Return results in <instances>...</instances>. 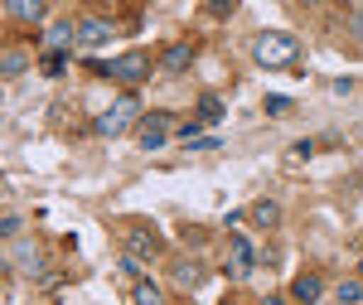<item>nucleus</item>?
I'll use <instances>...</instances> for the list:
<instances>
[{
    "instance_id": "obj_1",
    "label": "nucleus",
    "mask_w": 363,
    "mask_h": 305,
    "mask_svg": "<svg viewBox=\"0 0 363 305\" xmlns=\"http://www.w3.org/2000/svg\"><path fill=\"white\" fill-rule=\"evenodd\" d=\"M252 58L262 68H291V63H301V39L286 34V29H267V34L252 39Z\"/></svg>"
},
{
    "instance_id": "obj_2",
    "label": "nucleus",
    "mask_w": 363,
    "mask_h": 305,
    "mask_svg": "<svg viewBox=\"0 0 363 305\" xmlns=\"http://www.w3.org/2000/svg\"><path fill=\"white\" fill-rule=\"evenodd\" d=\"M136 116H140V102L126 92L121 102H112V107L97 116V131H102V136H126V131L136 126Z\"/></svg>"
},
{
    "instance_id": "obj_3",
    "label": "nucleus",
    "mask_w": 363,
    "mask_h": 305,
    "mask_svg": "<svg viewBox=\"0 0 363 305\" xmlns=\"http://www.w3.org/2000/svg\"><path fill=\"white\" fill-rule=\"evenodd\" d=\"M97 73H107V78H116V83H140V78L150 73V58L140 54V49H131V54L112 58L107 68H97Z\"/></svg>"
},
{
    "instance_id": "obj_4",
    "label": "nucleus",
    "mask_w": 363,
    "mask_h": 305,
    "mask_svg": "<svg viewBox=\"0 0 363 305\" xmlns=\"http://www.w3.org/2000/svg\"><path fill=\"white\" fill-rule=\"evenodd\" d=\"M169 131H174V121H169V111H150V116H140V126H136V136L145 150H160L169 140Z\"/></svg>"
},
{
    "instance_id": "obj_5",
    "label": "nucleus",
    "mask_w": 363,
    "mask_h": 305,
    "mask_svg": "<svg viewBox=\"0 0 363 305\" xmlns=\"http://www.w3.org/2000/svg\"><path fill=\"white\" fill-rule=\"evenodd\" d=\"M126 257H131V262H155V257H160V238H155L150 228H131V233H126Z\"/></svg>"
},
{
    "instance_id": "obj_6",
    "label": "nucleus",
    "mask_w": 363,
    "mask_h": 305,
    "mask_svg": "<svg viewBox=\"0 0 363 305\" xmlns=\"http://www.w3.org/2000/svg\"><path fill=\"white\" fill-rule=\"evenodd\" d=\"M247 272H252V243L228 238V277H247Z\"/></svg>"
},
{
    "instance_id": "obj_7",
    "label": "nucleus",
    "mask_w": 363,
    "mask_h": 305,
    "mask_svg": "<svg viewBox=\"0 0 363 305\" xmlns=\"http://www.w3.org/2000/svg\"><path fill=\"white\" fill-rule=\"evenodd\" d=\"M320 296H325V281L315 277V272H306V277L291 281V301H296V305H315Z\"/></svg>"
},
{
    "instance_id": "obj_8",
    "label": "nucleus",
    "mask_w": 363,
    "mask_h": 305,
    "mask_svg": "<svg viewBox=\"0 0 363 305\" xmlns=\"http://www.w3.org/2000/svg\"><path fill=\"white\" fill-rule=\"evenodd\" d=\"M5 15L20 25H39L44 20V0H5Z\"/></svg>"
},
{
    "instance_id": "obj_9",
    "label": "nucleus",
    "mask_w": 363,
    "mask_h": 305,
    "mask_svg": "<svg viewBox=\"0 0 363 305\" xmlns=\"http://www.w3.org/2000/svg\"><path fill=\"white\" fill-rule=\"evenodd\" d=\"M107 39H112V25H107V20H83V25H78V44H83V49H97V44H107Z\"/></svg>"
},
{
    "instance_id": "obj_10",
    "label": "nucleus",
    "mask_w": 363,
    "mask_h": 305,
    "mask_svg": "<svg viewBox=\"0 0 363 305\" xmlns=\"http://www.w3.org/2000/svg\"><path fill=\"white\" fill-rule=\"evenodd\" d=\"M189 63H194V44H169L165 58H160V68H165V73H184Z\"/></svg>"
},
{
    "instance_id": "obj_11",
    "label": "nucleus",
    "mask_w": 363,
    "mask_h": 305,
    "mask_svg": "<svg viewBox=\"0 0 363 305\" xmlns=\"http://www.w3.org/2000/svg\"><path fill=\"white\" fill-rule=\"evenodd\" d=\"M213 121H223V97L218 92H203L199 97V126H213Z\"/></svg>"
},
{
    "instance_id": "obj_12",
    "label": "nucleus",
    "mask_w": 363,
    "mask_h": 305,
    "mask_svg": "<svg viewBox=\"0 0 363 305\" xmlns=\"http://www.w3.org/2000/svg\"><path fill=\"white\" fill-rule=\"evenodd\" d=\"M247 218L257 223V228H277V223H281V209L272 204V199H257V204H252V214H247Z\"/></svg>"
},
{
    "instance_id": "obj_13",
    "label": "nucleus",
    "mask_w": 363,
    "mask_h": 305,
    "mask_svg": "<svg viewBox=\"0 0 363 305\" xmlns=\"http://www.w3.org/2000/svg\"><path fill=\"white\" fill-rule=\"evenodd\" d=\"M174 286H184V291L203 286V267H194V262H179V267H174Z\"/></svg>"
},
{
    "instance_id": "obj_14",
    "label": "nucleus",
    "mask_w": 363,
    "mask_h": 305,
    "mask_svg": "<svg viewBox=\"0 0 363 305\" xmlns=\"http://www.w3.org/2000/svg\"><path fill=\"white\" fill-rule=\"evenodd\" d=\"M136 305H165L160 286H155V281H136Z\"/></svg>"
},
{
    "instance_id": "obj_15",
    "label": "nucleus",
    "mask_w": 363,
    "mask_h": 305,
    "mask_svg": "<svg viewBox=\"0 0 363 305\" xmlns=\"http://www.w3.org/2000/svg\"><path fill=\"white\" fill-rule=\"evenodd\" d=\"M25 63H29V58L20 54V49H10V54H5V78H20V73H25Z\"/></svg>"
},
{
    "instance_id": "obj_16",
    "label": "nucleus",
    "mask_w": 363,
    "mask_h": 305,
    "mask_svg": "<svg viewBox=\"0 0 363 305\" xmlns=\"http://www.w3.org/2000/svg\"><path fill=\"white\" fill-rule=\"evenodd\" d=\"M15 267H25V272H39V252H34V248H15Z\"/></svg>"
},
{
    "instance_id": "obj_17",
    "label": "nucleus",
    "mask_w": 363,
    "mask_h": 305,
    "mask_svg": "<svg viewBox=\"0 0 363 305\" xmlns=\"http://www.w3.org/2000/svg\"><path fill=\"white\" fill-rule=\"evenodd\" d=\"M203 10H208V15H213V20H228V15H233V10H238V0H208V5H203Z\"/></svg>"
},
{
    "instance_id": "obj_18",
    "label": "nucleus",
    "mask_w": 363,
    "mask_h": 305,
    "mask_svg": "<svg viewBox=\"0 0 363 305\" xmlns=\"http://www.w3.org/2000/svg\"><path fill=\"white\" fill-rule=\"evenodd\" d=\"M63 63H68V58H63V49H54V54L44 58V73H49V78H58V73H63Z\"/></svg>"
},
{
    "instance_id": "obj_19",
    "label": "nucleus",
    "mask_w": 363,
    "mask_h": 305,
    "mask_svg": "<svg viewBox=\"0 0 363 305\" xmlns=\"http://www.w3.org/2000/svg\"><path fill=\"white\" fill-rule=\"evenodd\" d=\"M359 296H363V286H359V281H344V286H339V301H344V305H354Z\"/></svg>"
},
{
    "instance_id": "obj_20",
    "label": "nucleus",
    "mask_w": 363,
    "mask_h": 305,
    "mask_svg": "<svg viewBox=\"0 0 363 305\" xmlns=\"http://www.w3.org/2000/svg\"><path fill=\"white\" fill-rule=\"evenodd\" d=\"M291 107V102H286V97H267V111H272V116H281V111Z\"/></svg>"
},
{
    "instance_id": "obj_21",
    "label": "nucleus",
    "mask_w": 363,
    "mask_h": 305,
    "mask_svg": "<svg viewBox=\"0 0 363 305\" xmlns=\"http://www.w3.org/2000/svg\"><path fill=\"white\" fill-rule=\"evenodd\" d=\"M349 29H354V39H363V10H354V20H349Z\"/></svg>"
},
{
    "instance_id": "obj_22",
    "label": "nucleus",
    "mask_w": 363,
    "mask_h": 305,
    "mask_svg": "<svg viewBox=\"0 0 363 305\" xmlns=\"http://www.w3.org/2000/svg\"><path fill=\"white\" fill-rule=\"evenodd\" d=\"M262 305H286V301H281V296H267V301H262Z\"/></svg>"
},
{
    "instance_id": "obj_23",
    "label": "nucleus",
    "mask_w": 363,
    "mask_h": 305,
    "mask_svg": "<svg viewBox=\"0 0 363 305\" xmlns=\"http://www.w3.org/2000/svg\"><path fill=\"white\" fill-rule=\"evenodd\" d=\"M301 5H320V0H301Z\"/></svg>"
},
{
    "instance_id": "obj_24",
    "label": "nucleus",
    "mask_w": 363,
    "mask_h": 305,
    "mask_svg": "<svg viewBox=\"0 0 363 305\" xmlns=\"http://www.w3.org/2000/svg\"><path fill=\"white\" fill-rule=\"evenodd\" d=\"M359 272H363V262H359Z\"/></svg>"
}]
</instances>
